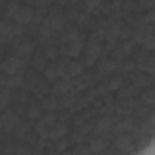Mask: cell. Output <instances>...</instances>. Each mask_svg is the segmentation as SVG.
Listing matches in <instances>:
<instances>
[{
  "label": "cell",
  "mask_w": 155,
  "mask_h": 155,
  "mask_svg": "<svg viewBox=\"0 0 155 155\" xmlns=\"http://www.w3.org/2000/svg\"><path fill=\"white\" fill-rule=\"evenodd\" d=\"M1 68L6 74L15 75L19 71V69H23V63H22L21 59H18L16 57H10V58H7L6 61L2 62Z\"/></svg>",
  "instance_id": "6da1fadb"
},
{
  "label": "cell",
  "mask_w": 155,
  "mask_h": 155,
  "mask_svg": "<svg viewBox=\"0 0 155 155\" xmlns=\"http://www.w3.org/2000/svg\"><path fill=\"white\" fill-rule=\"evenodd\" d=\"M33 17H34V11L31 10V7H21L13 18L16 19L17 23L27 24L33 21Z\"/></svg>",
  "instance_id": "7a4b0ae2"
},
{
  "label": "cell",
  "mask_w": 155,
  "mask_h": 155,
  "mask_svg": "<svg viewBox=\"0 0 155 155\" xmlns=\"http://www.w3.org/2000/svg\"><path fill=\"white\" fill-rule=\"evenodd\" d=\"M70 87H71L70 78H69V76H64L61 81H58V82H56V84L53 85L52 92H53L54 94H62V93H65Z\"/></svg>",
  "instance_id": "3957f363"
},
{
  "label": "cell",
  "mask_w": 155,
  "mask_h": 155,
  "mask_svg": "<svg viewBox=\"0 0 155 155\" xmlns=\"http://www.w3.org/2000/svg\"><path fill=\"white\" fill-rule=\"evenodd\" d=\"M82 47H84V41L81 40V38L78 39V40L70 41L69 42V48H68V54L70 57H78L81 53Z\"/></svg>",
  "instance_id": "277c9868"
},
{
  "label": "cell",
  "mask_w": 155,
  "mask_h": 155,
  "mask_svg": "<svg viewBox=\"0 0 155 155\" xmlns=\"http://www.w3.org/2000/svg\"><path fill=\"white\" fill-rule=\"evenodd\" d=\"M68 132V127L64 124H57L53 130L48 131V138H59Z\"/></svg>",
  "instance_id": "5b68a950"
},
{
  "label": "cell",
  "mask_w": 155,
  "mask_h": 155,
  "mask_svg": "<svg viewBox=\"0 0 155 155\" xmlns=\"http://www.w3.org/2000/svg\"><path fill=\"white\" fill-rule=\"evenodd\" d=\"M13 35L12 33V25L8 24L6 21L0 22V36L2 39H8Z\"/></svg>",
  "instance_id": "8992f818"
},
{
  "label": "cell",
  "mask_w": 155,
  "mask_h": 155,
  "mask_svg": "<svg viewBox=\"0 0 155 155\" xmlns=\"http://www.w3.org/2000/svg\"><path fill=\"white\" fill-rule=\"evenodd\" d=\"M116 145H117V148H119L121 151H124V153H125V151H128V150L131 149V147H132L131 140H130L128 137H120V138H117Z\"/></svg>",
  "instance_id": "52a82bcc"
},
{
  "label": "cell",
  "mask_w": 155,
  "mask_h": 155,
  "mask_svg": "<svg viewBox=\"0 0 155 155\" xmlns=\"http://www.w3.org/2000/svg\"><path fill=\"white\" fill-rule=\"evenodd\" d=\"M50 24H51V27H52V29H57V30H59V29H62V27H63V24H64V19H63V17L62 16H59V15H56V16H52L51 18H50Z\"/></svg>",
  "instance_id": "ba28073f"
},
{
  "label": "cell",
  "mask_w": 155,
  "mask_h": 155,
  "mask_svg": "<svg viewBox=\"0 0 155 155\" xmlns=\"http://www.w3.org/2000/svg\"><path fill=\"white\" fill-rule=\"evenodd\" d=\"M109 127H110V120L108 117H102L96 125V132H98V133L105 132Z\"/></svg>",
  "instance_id": "9c48e42d"
},
{
  "label": "cell",
  "mask_w": 155,
  "mask_h": 155,
  "mask_svg": "<svg viewBox=\"0 0 155 155\" xmlns=\"http://www.w3.org/2000/svg\"><path fill=\"white\" fill-rule=\"evenodd\" d=\"M42 107H44L46 110L52 111V110L57 109L58 102H57V99H56L54 97H48V98H46V99L42 102Z\"/></svg>",
  "instance_id": "30bf717a"
},
{
  "label": "cell",
  "mask_w": 155,
  "mask_h": 155,
  "mask_svg": "<svg viewBox=\"0 0 155 155\" xmlns=\"http://www.w3.org/2000/svg\"><path fill=\"white\" fill-rule=\"evenodd\" d=\"M19 8H21V6H19V4L17 2V1H10L8 4H7V7H6V12H7V16H10V17H15L16 16V13L19 11Z\"/></svg>",
  "instance_id": "8fae6325"
},
{
  "label": "cell",
  "mask_w": 155,
  "mask_h": 155,
  "mask_svg": "<svg viewBox=\"0 0 155 155\" xmlns=\"http://www.w3.org/2000/svg\"><path fill=\"white\" fill-rule=\"evenodd\" d=\"M68 70H69L70 76H79L82 71V65L79 62H73V63L69 64Z\"/></svg>",
  "instance_id": "7c38bea8"
},
{
  "label": "cell",
  "mask_w": 155,
  "mask_h": 155,
  "mask_svg": "<svg viewBox=\"0 0 155 155\" xmlns=\"http://www.w3.org/2000/svg\"><path fill=\"white\" fill-rule=\"evenodd\" d=\"M35 131H36V133H39V136H40L41 138L48 137V131H50V130L47 128V125H45L44 121L35 125Z\"/></svg>",
  "instance_id": "4fadbf2b"
},
{
  "label": "cell",
  "mask_w": 155,
  "mask_h": 155,
  "mask_svg": "<svg viewBox=\"0 0 155 155\" xmlns=\"http://www.w3.org/2000/svg\"><path fill=\"white\" fill-rule=\"evenodd\" d=\"M45 76L48 79V80H54L57 76H58V71H57V67L56 65H53V64H51V65H48L46 69H45Z\"/></svg>",
  "instance_id": "5bb4252c"
},
{
  "label": "cell",
  "mask_w": 155,
  "mask_h": 155,
  "mask_svg": "<svg viewBox=\"0 0 155 155\" xmlns=\"http://www.w3.org/2000/svg\"><path fill=\"white\" fill-rule=\"evenodd\" d=\"M101 52H102L101 45H99V44H97V42H94V44H92V45L90 46V48H88V53H87V54L96 59L97 57H99Z\"/></svg>",
  "instance_id": "9a60e30c"
},
{
  "label": "cell",
  "mask_w": 155,
  "mask_h": 155,
  "mask_svg": "<svg viewBox=\"0 0 155 155\" xmlns=\"http://www.w3.org/2000/svg\"><path fill=\"white\" fill-rule=\"evenodd\" d=\"M27 116L29 119H39L41 116V110L36 105H30L27 110Z\"/></svg>",
  "instance_id": "2e32d148"
},
{
  "label": "cell",
  "mask_w": 155,
  "mask_h": 155,
  "mask_svg": "<svg viewBox=\"0 0 155 155\" xmlns=\"http://www.w3.org/2000/svg\"><path fill=\"white\" fill-rule=\"evenodd\" d=\"M11 101V91L7 88H2L0 91V104L5 105Z\"/></svg>",
  "instance_id": "e0dca14e"
},
{
  "label": "cell",
  "mask_w": 155,
  "mask_h": 155,
  "mask_svg": "<svg viewBox=\"0 0 155 155\" xmlns=\"http://www.w3.org/2000/svg\"><path fill=\"white\" fill-rule=\"evenodd\" d=\"M33 65H34V68H36V69H39V70H41V69H44L45 68V65H46V59H45V57L44 56H36L35 58H34V61H33Z\"/></svg>",
  "instance_id": "ac0fdd59"
},
{
  "label": "cell",
  "mask_w": 155,
  "mask_h": 155,
  "mask_svg": "<svg viewBox=\"0 0 155 155\" xmlns=\"http://www.w3.org/2000/svg\"><path fill=\"white\" fill-rule=\"evenodd\" d=\"M121 85H122V80H121L120 76H114V78L110 79V82H109V87H110V90L115 91V90L120 88Z\"/></svg>",
  "instance_id": "d6986e66"
},
{
  "label": "cell",
  "mask_w": 155,
  "mask_h": 155,
  "mask_svg": "<svg viewBox=\"0 0 155 155\" xmlns=\"http://www.w3.org/2000/svg\"><path fill=\"white\" fill-rule=\"evenodd\" d=\"M103 149H104V144H103V142L101 139H94L91 143V150L93 153H101Z\"/></svg>",
  "instance_id": "ffe728a7"
},
{
  "label": "cell",
  "mask_w": 155,
  "mask_h": 155,
  "mask_svg": "<svg viewBox=\"0 0 155 155\" xmlns=\"http://www.w3.org/2000/svg\"><path fill=\"white\" fill-rule=\"evenodd\" d=\"M52 30H53V29H52V27H51V24H50L48 21H46V22L40 27V34L44 35V36H48V35H51Z\"/></svg>",
  "instance_id": "44dd1931"
},
{
  "label": "cell",
  "mask_w": 155,
  "mask_h": 155,
  "mask_svg": "<svg viewBox=\"0 0 155 155\" xmlns=\"http://www.w3.org/2000/svg\"><path fill=\"white\" fill-rule=\"evenodd\" d=\"M33 47H34L33 42L25 41V42H23V44L19 45V52H21V53H29V52L33 50Z\"/></svg>",
  "instance_id": "7402d4cb"
},
{
  "label": "cell",
  "mask_w": 155,
  "mask_h": 155,
  "mask_svg": "<svg viewBox=\"0 0 155 155\" xmlns=\"http://www.w3.org/2000/svg\"><path fill=\"white\" fill-rule=\"evenodd\" d=\"M58 56V50L54 46H50L45 51V57L46 58H56Z\"/></svg>",
  "instance_id": "603a6c76"
},
{
  "label": "cell",
  "mask_w": 155,
  "mask_h": 155,
  "mask_svg": "<svg viewBox=\"0 0 155 155\" xmlns=\"http://www.w3.org/2000/svg\"><path fill=\"white\" fill-rule=\"evenodd\" d=\"M80 39V33L78 29H71L70 31H68L67 34V40L70 42V41H74V40H78Z\"/></svg>",
  "instance_id": "cb8c5ba5"
},
{
  "label": "cell",
  "mask_w": 155,
  "mask_h": 155,
  "mask_svg": "<svg viewBox=\"0 0 155 155\" xmlns=\"http://www.w3.org/2000/svg\"><path fill=\"white\" fill-rule=\"evenodd\" d=\"M143 44H144V46L148 50H153L154 46H155V39H154V36L153 35H149V36L145 35V39H144V42Z\"/></svg>",
  "instance_id": "d4e9b609"
},
{
  "label": "cell",
  "mask_w": 155,
  "mask_h": 155,
  "mask_svg": "<svg viewBox=\"0 0 155 155\" xmlns=\"http://www.w3.org/2000/svg\"><path fill=\"white\" fill-rule=\"evenodd\" d=\"M44 122H45V125H47V126L54 125V124H56V115L52 114V113L46 114L45 117H44Z\"/></svg>",
  "instance_id": "484cf974"
},
{
  "label": "cell",
  "mask_w": 155,
  "mask_h": 155,
  "mask_svg": "<svg viewBox=\"0 0 155 155\" xmlns=\"http://www.w3.org/2000/svg\"><path fill=\"white\" fill-rule=\"evenodd\" d=\"M86 6L90 8V10H97L99 6H101V0H87L86 1Z\"/></svg>",
  "instance_id": "4316f807"
},
{
  "label": "cell",
  "mask_w": 155,
  "mask_h": 155,
  "mask_svg": "<svg viewBox=\"0 0 155 155\" xmlns=\"http://www.w3.org/2000/svg\"><path fill=\"white\" fill-rule=\"evenodd\" d=\"M22 82V78L21 76H13V78H10L8 81H7V85L10 87H15L17 85H19Z\"/></svg>",
  "instance_id": "83f0119b"
},
{
  "label": "cell",
  "mask_w": 155,
  "mask_h": 155,
  "mask_svg": "<svg viewBox=\"0 0 155 155\" xmlns=\"http://www.w3.org/2000/svg\"><path fill=\"white\" fill-rule=\"evenodd\" d=\"M12 33H13L15 35H21V34H23V33H24V27H23V24L17 23L16 25H12Z\"/></svg>",
  "instance_id": "f1b7e54d"
},
{
  "label": "cell",
  "mask_w": 155,
  "mask_h": 155,
  "mask_svg": "<svg viewBox=\"0 0 155 155\" xmlns=\"http://www.w3.org/2000/svg\"><path fill=\"white\" fill-rule=\"evenodd\" d=\"M122 52L125 54H131L133 52V46H132V44L130 41L124 42V45H122Z\"/></svg>",
  "instance_id": "f546056e"
},
{
  "label": "cell",
  "mask_w": 155,
  "mask_h": 155,
  "mask_svg": "<svg viewBox=\"0 0 155 155\" xmlns=\"http://www.w3.org/2000/svg\"><path fill=\"white\" fill-rule=\"evenodd\" d=\"M144 39H145V34L143 31H137L134 33V41L137 44H143L144 42Z\"/></svg>",
  "instance_id": "4dcf8cb0"
},
{
  "label": "cell",
  "mask_w": 155,
  "mask_h": 155,
  "mask_svg": "<svg viewBox=\"0 0 155 155\" xmlns=\"http://www.w3.org/2000/svg\"><path fill=\"white\" fill-rule=\"evenodd\" d=\"M130 128V126H128V122H126V121H124V122H121V124H119V126H117V130L119 131H126V130H128Z\"/></svg>",
  "instance_id": "1f68e13d"
},
{
  "label": "cell",
  "mask_w": 155,
  "mask_h": 155,
  "mask_svg": "<svg viewBox=\"0 0 155 155\" xmlns=\"http://www.w3.org/2000/svg\"><path fill=\"white\" fill-rule=\"evenodd\" d=\"M115 68H116L115 63H113V62H107V64H105V70H107V71H113Z\"/></svg>",
  "instance_id": "d6a6232c"
},
{
  "label": "cell",
  "mask_w": 155,
  "mask_h": 155,
  "mask_svg": "<svg viewBox=\"0 0 155 155\" xmlns=\"http://www.w3.org/2000/svg\"><path fill=\"white\" fill-rule=\"evenodd\" d=\"M154 17H155V15H154V11H150V12L148 13V16L145 17V21H148V22H151V21H154Z\"/></svg>",
  "instance_id": "836d02e7"
},
{
  "label": "cell",
  "mask_w": 155,
  "mask_h": 155,
  "mask_svg": "<svg viewBox=\"0 0 155 155\" xmlns=\"http://www.w3.org/2000/svg\"><path fill=\"white\" fill-rule=\"evenodd\" d=\"M74 139L80 142V140H82V139H84V137H82V134H81V133H79V134L76 133V134H75V137H74Z\"/></svg>",
  "instance_id": "e575fe53"
},
{
  "label": "cell",
  "mask_w": 155,
  "mask_h": 155,
  "mask_svg": "<svg viewBox=\"0 0 155 155\" xmlns=\"http://www.w3.org/2000/svg\"><path fill=\"white\" fill-rule=\"evenodd\" d=\"M87 18H88V17H86L85 15H81V16H80V22H81V23H85Z\"/></svg>",
  "instance_id": "d590c367"
},
{
  "label": "cell",
  "mask_w": 155,
  "mask_h": 155,
  "mask_svg": "<svg viewBox=\"0 0 155 155\" xmlns=\"http://www.w3.org/2000/svg\"><path fill=\"white\" fill-rule=\"evenodd\" d=\"M58 148V150H63L64 148H65V142H62L61 144H59V147H57Z\"/></svg>",
  "instance_id": "8d00e7d4"
},
{
  "label": "cell",
  "mask_w": 155,
  "mask_h": 155,
  "mask_svg": "<svg viewBox=\"0 0 155 155\" xmlns=\"http://www.w3.org/2000/svg\"><path fill=\"white\" fill-rule=\"evenodd\" d=\"M1 90H2V88H1V85H0V91H1Z\"/></svg>",
  "instance_id": "74e56055"
}]
</instances>
